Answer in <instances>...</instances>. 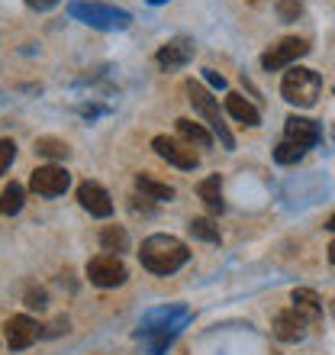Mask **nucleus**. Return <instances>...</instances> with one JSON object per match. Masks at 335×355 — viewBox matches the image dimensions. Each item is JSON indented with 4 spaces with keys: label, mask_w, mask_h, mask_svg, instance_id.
<instances>
[{
    "label": "nucleus",
    "mask_w": 335,
    "mask_h": 355,
    "mask_svg": "<svg viewBox=\"0 0 335 355\" xmlns=\"http://www.w3.org/2000/svg\"><path fill=\"white\" fill-rule=\"evenodd\" d=\"M152 149L159 152V159H165L168 165H174L181 171H194L197 168V152L187 146L184 139H171V136H155L152 139Z\"/></svg>",
    "instance_id": "nucleus-7"
},
{
    "label": "nucleus",
    "mask_w": 335,
    "mask_h": 355,
    "mask_svg": "<svg viewBox=\"0 0 335 355\" xmlns=\"http://www.w3.org/2000/svg\"><path fill=\"white\" fill-rule=\"evenodd\" d=\"M300 13H303V3H300V0H278V17L284 19V23H293Z\"/></svg>",
    "instance_id": "nucleus-24"
},
{
    "label": "nucleus",
    "mask_w": 335,
    "mask_h": 355,
    "mask_svg": "<svg viewBox=\"0 0 335 355\" xmlns=\"http://www.w3.org/2000/svg\"><path fill=\"white\" fill-rule=\"evenodd\" d=\"M307 320L300 317L297 310H280V313H274V323H271V329H274V336L280 339V343H300V339L307 336Z\"/></svg>",
    "instance_id": "nucleus-10"
},
{
    "label": "nucleus",
    "mask_w": 335,
    "mask_h": 355,
    "mask_svg": "<svg viewBox=\"0 0 335 355\" xmlns=\"http://www.w3.org/2000/svg\"><path fill=\"white\" fill-rule=\"evenodd\" d=\"M197 194H200V200L206 204V210L210 214H223V178L219 175H210L203 178L200 184H197Z\"/></svg>",
    "instance_id": "nucleus-16"
},
{
    "label": "nucleus",
    "mask_w": 335,
    "mask_h": 355,
    "mask_svg": "<svg viewBox=\"0 0 335 355\" xmlns=\"http://www.w3.org/2000/svg\"><path fill=\"white\" fill-rule=\"evenodd\" d=\"M303 146H297V142H290V139H284L278 146V149H274V162H278V165H297L300 159H303Z\"/></svg>",
    "instance_id": "nucleus-22"
},
{
    "label": "nucleus",
    "mask_w": 335,
    "mask_h": 355,
    "mask_svg": "<svg viewBox=\"0 0 335 355\" xmlns=\"http://www.w3.org/2000/svg\"><path fill=\"white\" fill-rule=\"evenodd\" d=\"M326 230H329V233H335V214L326 220Z\"/></svg>",
    "instance_id": "nucleus-29"
},
{
    "label": "nucleus",
    "mask_w": 335,
    "mask_h": 355,
    "mask_svg": "<svg viewBox=\"0 0 335 355\" xmlns=\"http://www.w3.org/2000/svg\"><path fill=\"white\" fill-rule=\"evenodd\" d=\"M78 200H81V207L91 216H110L113 214L110 194H107L100 184H93V181H84V184L78 187Z\"/></svg>",
    "instance_id": "nucleus-11"
},
{
    "label": "nucleus",
    "mask_w": 335,
    "mask_h": 355,
    "mask_svg": "<svg viewBox=\"0 0 335 355\" xmlns=\"http://www.w3.org/2000/svg\"><path fill=\"white\" fill-rule=\"evenodd\" d=\"M13 155H17V142H13V139H0V175L10 168Z\"/></svg>",
    "instance_id": "nucleus-25"
},
{
    "label": "nucleus",
    "mask_w": 335,
    "mask_h": 355,
    "mask_svg": "<svg viewBox=\"0 0 335 355\" xmlns=\"http://www.w3.org/2000/svg\"><path fill=\"white\" fill-rule=\"evenodd\" d=\"M58 0H26V7H33V10H52Z\"/></svg>",
    "instance_id": "nucleus-28"
},
{
    "label": "nucleus",
    "mask_w": 335,
    "mask_h": 355,
    "mask_svg": "<svg viewBox=\"0 0 335 355\" xmlns=\"http://www.w3.org/2000/svg\"><path fill=\"white\" fill-rule=\"evenodd\" d=\"M187 230H190V236L194 239H203V243H219V226L210 220V216H194L190 223H187Z\"/></svg>",
    "instance_id": "nucleus-20"
},
{
    "label": "nucleus",
    "mask_w": 335,
    "mask_h": 355,
    "mask_svg": "<svg viewBox=\"0 0 335 355\" xmlns=\"http://www.w3.org/2000/svg\"><path fill=\"white\" fill-rule=\"evenodd\" d=\"M319 91H323V78L313 68H290L284 75V81H280L284 101L293 103V107H313Z\"/></svg>",
    "instance_id": "nucleus-3"
},
{
    "label": "nucleus",
    "mask_w": 335,
    "mask_h": 355,
    "mask_svg": "<svg viewBox=\"0 0 335 355\" xmlns=\"http://www.w3.org/2000/svg\"><path fill=\"white\" fill-rule=\"evenodd\" d=\"M7 343H10V349L13 352H19V349H29L33 343H36V336H39V323L33 317H13V320H7Z\"/></svg>",
    "instance_id": "nucleus-12"
},
{
    "label": "nucleus",
    "mask_w": 335,
    "mask_h": 355,
    "mask_svg": "<svg viewBox=\"0 0 335 355\" xmlns=\"http://www.w3.org/2000/svg\"><path fill=\"white\" fill-rule=\"evenodd\" d=\"M87 278H91L93 288H120L123 281L129 278V271H126L120 255L103 252L87 262Z\"/></svg>",
    "instance_id": "nucleus-5"
},
{
    "label": "nucleus",
    "mask_w": 335,
    "mask_h": 355,
    "mask_svg": "<svg viewBox=\"0 0 335 355\" xmlns=\"http://www.w3.org/2000/svg\"><path fill=\"white\" fill-rule=\"evenodd\" d=\"M149 3H165V0H149Z\"/></svg>",
    "instance_id": "nucleus-31"
},
{
    "label": "nucleus",
    "mask_w": 335,
    "mask_h": 355,
    "mask_svg": "<svg viewBox=\"0 0 335 355\" xmlns=\"http://www.w3.org/2000/svg\"><path fill=\"white\" fill-rule=\"evenodd\" d=\"M284 132H287L290 142H297V146H303V149H309V146H316L319 142V123L309 120V116H287Z\"/></svg>",
    "instance_id": "nucleus-13"
},
{
    "label": "nucleus",
    "mask_w": 335,
    "mask_h": 355,
    "mask_svg": "<svg viewBox=\"0 0 335 355\" xmlns=\"http://www.w3.org/2000/svg\"><path fill=\"white\" fill-rule=\"evenodd\" d=\"M136 191H139L142 197L155 200V204L174 200V187H171V184H161V181H155V178H149V175H139V178H136Z\"/></svg>",
    "instance_id": "nucleus-18"
},
{
    "label": "nucleus",
    "mask_w": 335,
    "mask_h": 355,
    "mask_svg": "<svg viewBox=\"0 0 335 355\" xmlns=\"http://www.w3.org/2000/svg\"><path fill=\"white\" fill-rule=\"evenodd\" d=\"M187 91V101H190V107H194L200 116H203V123L213 130V136H219V142H223L226 149H235V136L229 132V126L223 123V113H219V103L213 101V94L206 91L203 85H197V81H187L184 85Z\"/></svg>",
    "instance_id": "nucleus-2"
},
{
    "label": "nucleus",
    "mask_w": 335,
    "mask_h": 355,
    "mask_svg": "<svg viewBox=\"0 0 335 355\" xmlns=\"http://www.w3.org/2000/svg\"><path fill=\"white\" fill-rule=\"evenodd\" d=\"M68 184H71V175H68L65 168H58V165H42V168H36L33 178H29V187H33L39 197L65 194Z\"/></svg>",
    "instance_id": "nucleus-8"
},
{
    "label": "nucleus",
    "mask_w": 335,
    "mask_h": 355,
    "mask_svg": "<svg viewBox=\"0 0 335 355\" xmlns=\"http://www.w3.org/2000/svg\"><path fill=\"white\" fill-rule=\"evenodd\" d=\"M36 152L39 155H46V159H68V146L62 139H52V136L36 139Z\"/></svg>",
    "instance_id": "nucleus-23"
},
{
    "label": "nucleus",
    "mask_w": 335,
    "mask_h": 355,
    "mask_svg": "<svg viewBox=\"0 0 335 355\" xmlns=\"http://www.w3.org/2000/svg\"><path fill=\"white\" fill-rule=\"evenodd\" d=\"M332 317H335V300H332Z\"/></svg>",
    "instance_id": "nucleus-32"
},
{
    "label": "nucleus",
    "mask_w": 335,
    "mask_h": 355,
    "mask_svg": "<svg viewBox=\"0 0 335 355\" xmlns=\"http://www.w3.org/2000/svg\"><path fill=\"white\" fill-rule=\"evenodd\" d=\"M26 304H29L33 310H42V307H46V291L29 288V291H26Z\"/></svg>",
    "instance_id": "nucleus-26"
},
{
    "label": "nucleus",
    "mask_w": 335,
    "mask_h": 355,
    "mask_svg": "<svg viewBox=\"0 0 335 355\" xmlns=\"http://www.w3.org/2000/svg\"><path fill=\"white\" fill-rule=\"evenodd\" d=\"M309 52L307 39H297V36H287L280 39L278 46H271L264 55H261V68L264 71H280V68H290L297 58H303Z\"/></svg>",
    "instance_id": "nucleus-6"
},
{
    "label": "nucleus",
    "mask_w": 335,
    "mask_h": 355,
    "mask_svg": "<svg viewBox=\"0 0 335 355\" xmlns=\"http://www.w3.org/2000/svg\"><path fill=\"white\" fill-rule=\"evenodd\" d=\"M203 78H206V81H210V85H213V87H219V91H223V87H226V78H223V75H216L213 68H206V71H203Z\"/></svg>",
    "instance_id": "nucleus-27"
},
{
    "label": "nucleus",
    "mask_w": 335,
    "mask_h": 355,
    "mask_svg": "<svg viewBox=\"0 0 335 355\" xmlns=\"http://www.w3.org/2000/svg\"><path fill=\"white\" fill-rule=\"evenodd\" d=\"M100 245H103V252L120 255V252L129 249V233H126L123 226H103L100 230Z\"/></svg>",
    "instance_id": "nucleus-19"
},
{
    "label": "nucleus",
    "mask_w": 335,
    "mask_h": 355,
    "mask_svg": "<svg viewBox=\"0 0 335 355\" xmlns=\"http://www.w3.org/2000/svg\"><path fill=\"white\" fill-rule=\"evenodd\" d=\"M177 136H181L187 146H200V149H210V146H213V132H206L203 123L187 120V116L177 120Z\"/></svg>",
    "instance_id": "nucleus-17"
},
{
    "label": "nucleus",
    "mask_w": 335,
    "mask_h": 355,
    "mask_svg": "<svg viewBox=\"0 0 335 355\" xmlns=\"http://www.w3.org/2000/svg\"><path fill=\"white\" fill-rule=\"evenodd\" d=\"M329 262L335 265V239H332V243H329Z\"/></svg>",
    "instance_id": "nucleus-30"
},
{
    "label": "nucleus",
    "mask_w": 335,
    "mask_h": 355,
    "mask_svg": "<svg viewBox=\"0 0 335 355\" xmlns=\"http://www.w3.org/2000/svg\"><path fill=\"white\" fill-rule=\"evenodd\" d=\"M226 113L229 116H235L239 123H245V126H258L261 123V113H258V107L251 101H245L242 94H226Z\"/></svg>",
    "instance_id": "nucleus-15"
},
{
    "label": "nucleus",
    "mask_w": 335,
    "mask_h": 355,
    "mask_svg": "<svg viewBox=\"0 0 335 355\" xmlns=\"http://www.w3.org/2000/svg\"><path fill=\"white\" fill-rule=\"evenodd\" d=\"M190 259L187 245L177 239V236H168V233H155L149 236L139 249V262L142 268H149L152 275H174L181 265Z\"/></svg>",
    "instance_id": "nucleus-1"
},
{
    "label": "nucleus",
    "mask_w": 335,
    "mask_h": 355,
    "mask_svg": "<svg viewBox=\"0 0 335 355\" xmlns=\"http://www.w3.org/2000/svg\"><path fill=\"white\" fill-rule=\"evenodd\" d=\"M290 304H293V310H297L300 317L307 320L309 327H316L319 320H323V300H319L316 291H309V288H297L293 294H290Z\"/></svg>",
    "instance_id": "nucleus-14"
},
{
    "label": "nucleus",
    "mask_w": 335,
    "mask_h": 355,
    "mask_svg": "<svg viewBox=\"0 0 335 355\" xmlns=\"http://www.w3.org/2000/svg\"><path fill=\"white\" fill-rule=\"evenodd\" d=\"M190 58H194V42H190L187 36H177V39H171V42H165V46L159 49L155 62H159L165 71H174V68H184Z\"/></svg>",
    "instance_id": "nucleus-9"
},
{
    "label": "nucleus",
    "mask_w": 335,
    "mask_h": 355,
    "mask_svg": "<svg viewBox=\"0 0 335 355\" xmlns=\"http://www.w3.org/2000/svg\"><path fill=\"white\" fill-rule=\"evenodd\" d=\"M68 13L75 19H81V23H87V26H93V29H126L132 19L126 10L103 7V3H84V0H75V3L68 7Z\"/></svg>",
    "instance_id": "nucleus-4"
},
{
    "label": "nucleus",
    "mask_w": 335,
    "mask_h": 355,
    "mask_svg": "<svg viewBox=\"0 0 335 355\" xmlns=\"http://www.w3.org/2000/svg\"><path fill=\"white\" fill-rule=\"evenodd\" d=\"M23 210V184H7L3 187V194H0V214L10 216V214H19Z\"/></svg>",
    "instance_id": "nucleus-21"
}]
</instances>
